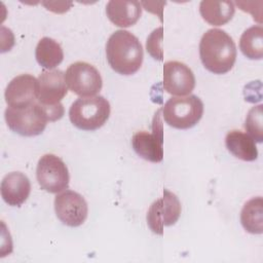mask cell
<instances>
[{"mask_svg":"<svg viewBox=\"0 0 263 263\" xmlns=\"http://www.w3.org/2000/svg\"><path fill=\"white\" fill-rule=\"evenodd\" d=\"M65 81L69 89L81 98L97 95L103 86L100 72L86 62L71 64L66 70Z\"/></svg>","mask_w":263,"mask_h":263,"instance_id":"obj_6","label":"cell"},{"mask_svg":"<svg viewBox=\"0 0 263 263\" xmlns=\"http://www.w3.org/2000/svg\"><path fill=\"white\" fill-rule=\"evenodd\" d=\"M39 82L33 75L22 74L6 86L4 97L8 107H25L38 101Z\"/></svg>","mask_w":263,"mask_h":263,"instance_id":"obj_11","label":"cell"},{"mask_svg":"<svg viewBox=\"0 0 263 263\" xmlns=\"http://www.w3.org/2000/svg\"><path fill=\"white\" fill-rule=\"evenodd\" d=\"M161 39H162V28H158L152 32V34L147 39V50L149 53L159 61L162 60L161 50Z\"/></svg>","mask_w":263,"mask_h":263,"instance_id":"obj_22","label":"cell"},{"mask_svg":"<svg viewBox=\"0 0 263 263\" xmlns=\"http://www.w3.org/2000/svg\"><path fill=\"white\" fill-rule=\"evenodd\" d=\"M110 116V104L102 96L79 98L69 109V118L74 126L82 130H96Z\"/></svg>","mask_w":263,"mask_h":263,"instance_id":"obj_3","label":"cell"},{"mask_svg":"<svg viewBox=\"0 0 263 263\" xmlns=\"http://www.w3.org/2000/svg\"><path fill=\"white\" fill-rule=\"evenodd\" d=\"M4 116L8 127L24 137L42 134L49 121L45 109L38 101L25 107H7Z\"/></svg>","mask_w":263,"mask_h":263,"instance_id":"obj_5","label":"cell"},{"mask_svg":"<svg viewBox=\"0 0 263 263\" xmlns=\"http://www.w3.org/2000/svg\"><path fill=\"white\" fill-rule=\"evenodd\" d=\"M262 105L253 107L245 121V128L248 135L254 139V141L261 143L263 141V109Z\"/></svg>","mask_w":263,"mask_h":263,"instance_id":"obj_21","label":"cell"},{"mask_svg":"<svg viewBox=\"0 0 263 263\" xmlns=\"http://www.w3.org/2000/svg\"><path fill=\"white\" fill-rule=\"evenodd\" d=\"M239 48L245 57L250 60H261L263 57V28L253 26L240 36Z\"/></svg>","mask_w":263,"mask_h":263,"instance_id":"obj_20","label":"cell"},{"mask_svg":"<svg viewBox=\"0 0 263 263\" xmlns=\"http://www.w3.org/2000/svg\"><path fill=\"white\" fill-rule=\"evenodd\" d=\"M240 223L245 230L252 234L263 232V199L261 196L253 197L243 204Z\"/></svg>","mask_w":263,"mask_h":263,"instance_id":"obj_18","label":"cell"},{"mask_svg":"<svg viewBox=\"0 0 263 263\" xmlns=\"http://www.w3.org/2000/svg\"><path fill=\"white\" fill-rule=\"evenodd\" d=\"M106 14L115 26L127 28L139 21L142 14L141 3L138 1L111 0L107 3Z\"/></svg>","mask_w":263,"mask_h":263,"instance_id":"obj_15","label":"cell"},{"mask_svg":"<svg viewBox=\"0 0 263 263\" xmlns=\"http://www.w3.org/2000/svg\"><path fill=\"white\" fill-rule=\"evenodd\" d=\"M195 86L192 70L184 63L170 61L163 66V87L173 96H187Z\"/></svg>","mask_w":263,"mask_h":263,"instance_id":"obj_10","label":"cell"},{"mask_svg":"<svg viewBox=\"0 0 263 263\" xmlns=\"http://www.w3.org/2000/svg\"><path fill=\"white\" fill-rule=\"evenodd\" d=\"M132 145L135 152L145 160L151 162H160L163 159V138L161 128L148 133L141 130L132 138Z\"/></svg>","mask_w":263,"mask_h":263,"instance_id":"obj_13","label":"cell"},{"mask_svg":"<svg viewBox=\"0 0 263 263\" xmlns=\"http://www.w3.org/2000/svg\"><path fill=\"white\" fill-rule=\"evenodd\" d=\"M35 57L41 67L51 70L62 63L64 51L54 39L43 37L39 40L36 46Z\"/></svg>","mask_w":263,"mask_h":263,"instance_id":"obj_19","label":"cell"},{"mask_svg":"<svg viewBox=\"0 0 263 263\" xmlns=\"http://www.w3.org/2000/svg\"><path fill=\"white\" fill-rule=\"evenodd\" d=\"M36 178L40 187L49 193L66 190L70 181L66 163L54 154H44L40 157L36 167Z\"/></svg>","mask_w":263,"mask_h":263,"instance_id":"obj_7","label":"cell"},{"mask_svg":"<svg viewBox=\"0 0 263 263\" xmlns=\"http://www.w3.org/2000/svg\"><path fill=\"white\" fill-rule=\"evenodd\" d=\"M227 150L236 158L245 161H254L258 157L256 142L248 134L241 130H230L225 137Z\"/></svg>","mask_w":263,"mask_h":263,"instance_id":"obj_16","label":"cell"},{"mask_svg":"<svg viewBox=\"0 0 263 263\" xmlns=\"http://www.w3.org/2000/svg\"><path fill=\"white\" fill-rule=\"evenodd\" d=\"M31 183L21 172H11L4 176L1 182V196L11 206H21L29 197Z\"/></svg>","mask_w":263,"mask_h":263,"instance_id":"obj_14","label":"cell"},{"mask_svg":"<svg viewBox=\"0 0 263 263\" xmlns=\"http://www.w3.org/2000/svg\"><path fill=\"white\" fill-rule=\"evenodd\" d=\"M38 102L42 106L52 107L61 104L68 92L65 73L61 70H43L38 77Z\"/></svg>","mask_w":263,"mask_h":263,"instance_id":"obj_12","label":"cell"},{"mask_svg":"<svg viewBox=\"0 0 263 263\" xmlns=\"http://www.w3.org/2000/svg\"><path fill=\"white\" fill-rule=\"evenodd\" d=\"M181 211V202L177 195L163 189L162 196L156 199L148 210L147 224L153 233L161 235L164 226H172L178 221Z\"/></svg>","mask_w":263,"mask_h":263,"instance_id":"obj_8","label":"cell"},{"mask_svg":"<svg viewBox=\"0 0 263 263\" xmlns=\"http://www.w3.org/2000/svg\"><path fill=\"white\" fill-rule=\"evenodd\" d=\"M202 114L203 103L195 95L171 98L162 108L164 121L178 129L193 127L201 119Z\"/></svg>","mask_w":263,"mask_h":263,"instance_id":"obj_4","label":"cell"},{"mask_svg":"<svg viewBox=\"0 0 263 263\" xmlns=\"http://www.w3.org/2000/svg\"><path fill=\"white\" fill-rule=\"evenodd\" d=\"M143 55V47L138 37L126 30L115 31L107 41V61L121 75L135 74L142 66Z\"/></svg>","mask_w":263,"mask_h":263,"instance_id":"obj_2","label":"cell"},{"mask_svg":"<svg viewBox=\"0 0 263 263\" xmlns=\"http://www.w3.org/2000/svg\"><path fill=\"white\" fill-rule=\"evenodd\" d=\"M54 212L63 224L70 227H78L86 220L88 206L81 194L66 189L54 197Z\"/></svg>","mask_w":263,"mask_h":263,"instance_id":"obj_9","label":"cell"},{"mask_svg":"<svg viewBox=\"0 0 263 263\" xmlns=\"http://www.w3.org/2000/svg\"><path fill=\"white\" fill-rule=\"evenodd\" d=\"M235 12V7L231 1L203 0L199 4L201 17L210 25L222 26L228 23Z\"/></svg>","mask_w":263,"mask_h":263,"instance_id":"obj_17","label":"cell"},{"mask_svg":"<svg viewBox=\"0 0 263 263\" xmlns=\"http://www.w3.org/2000/svg\"><path fill=\"white\" fill-rule=\"evenodd\" d=\"M199 57L206 70L214 74H225L235 63L236 46L225 31L210 29L200 39Z\"/></svg>","mask_w":263,"mask_h":263,"instance_id":"obj_1","label":"cell"}]
</instances>
